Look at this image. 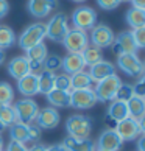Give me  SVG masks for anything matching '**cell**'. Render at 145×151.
Here are the masks:
<instances>
[{"mask_svg":"<svg viewBox=\"0 0 145 151\" xmlns=\"http://www.w3.org/2000/svg\"><path fill=\"white\" fill-rule=\"evenodd\" d=\"M66 131L74 139H89L92 132V119L83 114L70 115L66 122Z\"/></svg>","mask_w":145,"mask_h":151,"instance_id":"cell-1","label":"cell"},{"mask_svg":"<svg viewBox=\"0 0 145 151\" xmlns=\"http://www.w3.org/2000/svg\"><path fill=\"white\" fill-rule=\"evenodd\" d=\"M69 31V24H67V16L63 13L55 14L52 19L45 24V37H48L52 42L63 44L66 35Z\"/></svg>","mask_w":145,"mask_h":151,"instance_id":"cell-2","label":"cell"},{"mask_svg":"<svg viewBox=\"0 0 145 151\" xmlns=\"http://www.w3.org/2000/svg\"><path fill=\"white\" fill-rule=\"evenodd\" d=\"M44 37H45V24L36 22V24L28 25L24 31H22V35L17 39V45L22 50H28L30 47L42 42Z\"/></svg>","mask_w":145,"mask_h":151,"instance_id":"cell-3","label":"cell"},{"mask_svg":"<svg viewBox=\"0 0 145 151\" xmlns=\"http://www.w3.org/2000/svg\"><path fill=\"white\" fill-rule=\"evenodd\" d=\"M16 112V122L30 125L36 120V115L39 112V106L33 98H20L13 106Z\"/></svg>","mask_w":145,"mask_h":151,"instance_id":"cell-4","label":"cell"},{"mask_svg":"<svg viewBox=\"0 0 145 151\" xmlns=\"http://www.w3.org/2000/svg\"><path fill=\"white\" fill-rule=\"evenodd\" d=\"M72 24H74V28L87 31L92 30L94 27L97 25V13L95 9L91 6H78L74 13H72Z\"/></svg>","mask_w":145,"mask_h":151,"instance_id":"cell-5","label":"cell"},{"mask_svg":"<svg viewBox=\"0 0 145 151\" xmlns=\"http://www.w3.org/2000/svg\"><path fill=\"white\" fill-rule=\"evenodd\" d=\"M117 67L131 78H139L144 75V64L136 53L117 55Z\"/></svg>","mask_w":145,"mask_h":151,"instance_id":"cell-6","label":"cell"},{"mask_svg":"<svg viewBox=\"0 0 145 151\" xmlns=\"http://www.w3.org/2000/svg\"><path fill=\"white\" fill-rule=\"evenodd\" d=\"M122 84L120 78L117 75H111L108 78H105V80L98 81L95 89H94V92H95V97H97V101H113L114 97H115V92L119 86Z\"/></svg>","mask_w":145,"mask_h":151,"instance_id":"cell-7","label":"cell"},{"mask_svg":"<svg viewBox=\"0 0 145 151\" xmlns=\"http://www.w3.org/2000/svg\"><path fill=\"white\" fill-rule=\"evenodd\" d=\"M63 45L66 47L69 53H81L84 48L89 47V36L86 31L78 28H69L66 35Z\"/></svg>","mask_w":145,"mask_h":151,"instance_id":"cell-8","label":"cell"},{"mask_svg":"<svg viewBox=\"0 0 145 151\" xmlns=\"http://www.w3.org/2000/svg\"><path fill=\"white\" fill-rule=\"evenodd\" d=\"M114 37H115L114 31L111 30L108 25L98 24L91 30V37H89V41H91L92 47L102 50V48H108V47L113 45Z\"/></svg>","mask_w":145,"mask_h":151,"instance_id":"cell-9","label":"cell"},{"mask_svg":"<svg viewBox=\"0 0 145 151\" xmlns=\"http://www.w3.org/2000/svg\"><path fill=\"white\" fill-rule=\"evenodd\" d=\"M97 104L94 89H75L70 91V106L75 109H91Z\"/></svg>","mask_w":145,"mask_h":151,"instance_id":"cell-10","label":"cell"},{"mask_svg":"<svg viewBox=\"0 0 145 151\" xmlns=\"http://www.w3.org/2000/svg\"><path fill=\"white\" fill-rule=\"evenodd\" d=\"M122 139L115 132V129L108 128L98 136V140L95 143V148L98 151H119L122 148Z\"/></svg>","mask_w":145,"mask_h":151,"instance_id":"cell-11","label":"cell"},{"mask_svg":"<svg viewBox=\"0 0 145 151\" xmlns=\"http://www.w3.org/2000/svg\"><path fill=\"white\" fill-rule=\"evenodd\" d=\"M115 132L120 136L122 142H131L136 140V139L141 136V129H139V123L137 120L131 119V117H126L125 120L119 122L115 125Z\"/></svg>","mask_w":145,"mask_h":151,"instance_id":"cell-12","label":"cell"},{"mask_svg":"<svg viewBox=\"0 0 145 151\" xmlns=\"http://www.w3.org/2000/svg\"><path fill=\"white\" fill-rule=\"evenodd\" d=\"M36 125L41 128V129H55L59 122H61V115L59 112L52 106L44 109H39V112L36 115Z\"/></svg>","mask_w":145,"mask_h":151,"instance_id":"cell-13","label":"cell"},{"mask_svg":"<svg viewBox=\"0 0 145 151\" xmlns=\"http://www.w3.org/2000/svg\"><path fill=\"white\" fill-rule=\"evenodd\" d=\"M113 50L117 55H123V53H137V45L133 39L131 31H122L120 35H117L114 37L113 42Z\"/></svg>","mask_w":145,"mask_h":151,"instance_id":"cell-14","label":"cell"},{"mask_svg":"<svg viewBox=\"0 0 145 151\" xmlns=\"http://www.w3.org/2000/svg\"><path fill=\"white\" fill-rule=\"evenodd\" d=\"M56 6H58L56 0H28V3H27L28 13L38 19L47 17Z\"/></svg>","mask_w":145,"mask_h":151,"instance_id":"cell-15","label":"cell"},{"mask_svg":"<svg viewBox=\"0 0 145 151\" xmlns=\"http://www.w3.org/2000/svg\"><path fill=\"white\" fill-rule=\"evenodd\" d=\"M84 59H83L81 53H67L63 58V67L66 75H75L80 72H84Z\"/></svg>","mask_w":145,"mask_h":151,"instance_id":"cell-16","label":"cell"},{"mask_svg":"<svg viewBox=\"0 0 145 151\" xmlns=\"http://www.w3.org/2000/svg\"><path fill=\"white\" fill-rule=\"evenodd\" d=\"M8 73L14 78V80H20L22 76L30 73V63L27 56H14L6 65Z\"/></svg>","mask_w":145,"mask_h":151,"instance_id":"cell-17","label":"cell"},{"mask_svg":"<svg viewBox=\"0 0 145 151\" xmlns=\"http://www.w3.org/2000/svg\"><path fill=\"white\" fill-rule=\"evenodd\" d=\"M17 91L20 95H24L25 98H31L35 95L39 93L38 89V75L35 73H28L25 76H22L20 80H17Z\"/></svg>","mask_w":145,"mask_h":151,"instance_id":"cell-18","label":"cell"},{"mask_svg":"<svg viewBox=\"0 0 145 151\" xmlns=\"http://www.w3.org/2000/svg\"><path fill=\"white\" fill-rule=\"evenodd\" d=\"M89 75H91L92 81H102L105 78H108L111 75H115V65L113 63H109V61H105L102 59L100 63L94 64L91 67V70H89Z\"/></svg>","mask_w":145,"mask_h":151,"instance_id":"cell-19","label":"cell"},{"mask_svg":"<svg viewBox=\"0 0 145 151\" xmlns=\"http://www.w3.org/2000/svg\"><path fill=\"white\" fill-rule=\"evenodd\" d=\"M126 117H130L128 115V106L125 101H119V100H113L109 104V108H108V115H106V119L108 122H113V123H119L122 120H125Z\"/></svg>","mask_w":145,"mask_h":151,"instance_id":"cell-20","label":"cell"},{"mask_svg":"<svg viewBox=\"0 0 145 151\" xmlns=\"http://www.w3.org/2000/svg\"><path fill=\"white\" fill-rule=\"evenodd\" d=\"M63 143L67 151H97L95 143L91 139H74L69 136Z\"/></svg>","mask_w":145,"mask_h":151,"instance_id":"cell-21","label":"cell"},{"mask_svg":"<svg viewBox=\"0 0 145 151\" xmlns=\"http://www.w3.org/2000/svg\"><path fill=\"white\" fill-rule=\"evenodd\" d=\"M47 101L52 104V108H67L70 106V92L67 91H58L53 89L52 92H48L47 95Z\"/></svg>","mask_w":145,"mask_h":151,"instance_id":"cell-22","label":"cell"},{"mask_svg":"<svg viewBox=\"0 0 145 151\" xmlns=\"http://www.w3.org/2000/svg\"><path fill=\"white\" fill-rule=\"evenodd\" d=\"M126 106H128V115L134 120H139L141 117L145 115V100L134 95L131 97L130 100L126 101Z\"/></svg>","mask_w":145,"mask_h":151,"instance_id":"cell-23","label":"cell"},{"mask_svg":"<svg viewBox=\"0 0 145 151\" xmlns=\"http://www.w3.org/2000/svg\"><path fill=\"white\" fill-rule=\"evenodd\" d=\"M55 76L56 73H52V72L42 70L41 73L38 75V89L39 93L47 95L48 92H52L55 89Z\"/></svg>","mask_w":145,"mask_h":151,"instance_id":"cell-24","label":"cell"},{"mask_svg":"<svg viewBox=\"0 0 145 151\" xmlns=\"http://www.w3.org/2000/svg\"><path fill=\"white\" fill-rule=\"evenodd\" d=\"M28 129H30V125H24V123H19V122L13 123V125L9 126V137H11V140L20 142V143L30 142Z\"/></svg>","mask_w":145,"mask_h":151,"instance_id":"cell-25","label":"cell"},{"mask_svg":"<svg viewBox=\"0 0 145 151\" xmlns=\"http://www.w3.org/2000/svg\"><path fill=\"white\" fill-rule=\"evenodd\" d=\"M125 20H126V24L130 25L133 30L145 27V11L131 6L130 9L126 11V14H125Z\"/></svg>","mask_w":145,"mask_h":151,"instance_id":"cell-26","label":"cell"},{"mask_svg":"<svg viewBox=\"0 0 145 151\" xmlns=\"http://www.w3.org/2000/svg\"><path fill=\"white\" fill-rule=\"evenodd\" d=\"M92 78L86 72H80V73L70 75V91L75 89H92Z\"/></svg>","mask_w":145,"mask_h":151,"instance_id":"cell-27","label":"cell"},{"mask_svg":"<svg viewBox=\"0 0 145 151\" xmlns=\"http://www.w3.org/2000/svg\"><path fill=\"white\" fill-rule=\"evenodd\" d=\"M27 52V59L28 61H36V63H44V59L47 58V45L44 42H39L36 45L30 47L28 50H25Z\"/></svg>","mask_w":145,"mask_h":151,"instance_id":"cell-28","label":"cell"},{"mask_svg":"<svg viewBox=\"0 0 145 151\" xmlns=\"http://www.w3.org/2000/svg\"><path fill=\"white\" fill-rule=\"evenodd\" d=\"M16 33L13 31V28L3 25L0 27V50H6V48H11L16 44Z\"/></svg>","mask_w":145,"mask_h":151,"instance_id":"cell-29","label":"cell"},{"mask_svg":"<svg viewBox=\"0 0 145 151\" xmlns=\"http://www.w3.org/2000/svg\"><path fill=\"white\" fill-rule=\"evenodd\" d=\"M81 56L84 59V64L92 67L94 64L100 63V61L103 59V55H102V50H98L95 47H87L81 52Z\"/></svg>","mask_w":145,"mask_h":151,"instance_id":"cell-30","label":"cell"},{"mask_svg":"<svg viewBox=\"0 0 145 151\" xmlns=\"http://www.w3.org/2000/svg\"><path fill=\"white\" fill-rule=\"evenodd\" d=\"M14 100V89L6 81H0V106L11 104Z\"/></svg>","mask_w":145,"mask_h":151,"instance_id":"cell-31","label":"cell"},{"mask_svg":"<svg viewBox=\"0 0 145 151\" xmlns=\"http://www.w3.org/2000/svg\"><path fill=\"white\" fill-rule=\"evenodd\" d=\"M42 67H44V70L56 73L58 70H61V67H63V58L59 55H47V58L44 59Z\"/></svg>","mask_w":145,"mask_h":151,"instance_id":"cell-32","label":"cell"},{"mask_svg":"<svg viewBox=\"0 0 145 151\" xmlns=\"http://www.w3.org/2000/svg\"><path fill=\"white\" fill-rule=\"evenodd\" d=\"M0 122L5 126H11L13 123H16V112H14V108L11 104L0 106Z\"/></svg>","mask_w":145,"mask_h":151,"instance_id":"cell-33","label":"cell"},{"mask_svg":"<svg viewBox=\"0 0 145 151\" xmlns=\"http://www.w3.org/2000/svg\"><path fill=\"white\" fill-rule=\"evenodd\" d=\"M131 97H134V89H133V84H126V83H122L115 92L114 100H119V101H128Z\"/></svg>","mask_w":145,"mask_h":151,"instance_id":"cell-34","label":"cell"},{"mask_svg":"<svg viewBox=\"0 0 145 151\" xmlns=\"http://www.w3.org/2000/svg\"><path fill=\"white\" fill-rule=\"evenodd\" d=\"M55 89L70 92V75L63 73V75H56V76H55Z\"/></svg>","mask_w":145,"mask_h":151,"instance_id":"cell-35","label":"cell"},{"mask_svg":"<svg viewBox=\"0 0 145 151\" xmlns=\"http://www.w3.org/2000/svg\"><path fill=\"white\" fill-rule=\"evenodd\" d=\"M133 39H134L137 48H145V27H141V28H134L131 31Z\"/></svg>","mask_w":145,"mask_h":151,"instance_id":"cell-36","label":"cell"},{"mask_svg":"<svg viewBox=\"0 0 145 151\" xmlns=\"http://www.w3.org/2000/svg\"><path fill=\"white\" fill-rule=\"evenodd\" d=\"M133 89H134V95H137L141 98H145V73L142 76H139V80L133 86Z\"/></svg>","mask_w":145,"mask_h":151,"instance_id":"cell-37","label":"cell"},{"mask_svg":"<svg viewBox=\"0 0 145 151\" xmlns=\"http://www.w3.org/2000/svg\"><path fill=\"white\" fill-rule=\"evenodd\" d=\"M97 3L105 11H113L120 5V0H97Z\"/></svg>","mask_w":145,"mask_h":151,"instance_id":"cell-38","label":"cell"},{"mask_svg":"<svg viewBox=\"0 0 145 151\" xmlns=\"http://www.w3.org/2000/svg\"><path fill=\"white\" fill-rule=\"evenodd\" d=\"M41 136H42V129H41V128H39L38 125H30V129H28L30 142H36Z\"/></svg>","mask_w":145,"mask_h":151,"instance_id":"cell-39","label":"cell"},{"mask_svg":"<svg viewBox=\"0 0 145 151\" xmlns=\"http://www.w3.org/2000/svg\"><path fill=\"white\" fill-rule=\"evenodd\" d=\"M5 151H28V147H27L25 143L11 140V142L6 145V150H5Z\"/></svg>","mask_w":145,"mask_h":151,"instance_id":"cell-40","label":"cell"},{"mask_svg":"<svg viewBox=\"0 0 145 151\" xmlns=\"http://www.w3.org/2000/svg\"><path fill=\"white\" fill-rule=\"evenodd\" d=\"M9 13V3L8 0H0V19L6 17Z\"/></svg>","mask_w":145,"mask_h":151,"instance_id":"cell-41","label":"cell"},{"mask_svg":"<svg viewBox=\"0 0 145 151\" xmlns=\"http://www.w3.org/2000/svg\"><path fill=\"white\" fill-rule=\"evenodd\" d=\"M47 151H67V150H66L64 143H55V145L47 147Z\"/></svg>","mask_w":145,"mask_h":151,"instance_id":"cell-42","label":"cell"},{"mask_svg":"<svg viewBox=\"0 0 145 151\" xmlns=\"http://www.w3.org/2000/svg\"><path fill=\"white\" fill-rule=\"evenodd\" d=\"M133 3V6L134 8H139V9H144L145 11V0H130Z\"/></svg>","mask_w":145,"mask_h":151,"instance_id":"cell-43","label":"cell"},{"mask_svg":"<svg viewBox=\"0 0 145 151\" xmlns=\"http://www.w3.org/2000/svg\"><path fill=\"white\" fill-rule=\"evenodd\" d=\"M28 151H47V147L42 143H35L31 148H28Z\"/></svg>","mask_w":145,"mask_h":151,"instance_id":"cell-44","label":"cell"},{"mask_svg":"<svg viewBox=\"0 0 145 151\" xmlns=\"http://www.w3.org/2000/svg\"><path fill=\"white\" fill-rule=\"evenodd\" d=\"M137 123H139V129H141V136H145V115L141 117Z\"/></svg>","mask_w":145,"mask_h":151,"instance_id":"cell-45","label":"cell"},{"mask_svg":"<svg viewBox=\"0 0 145 151\" xmlns=\"http://www.w3.org/2000/svg\"><path fill=\"white\" fill-rule=\"evenodd\" d=\"M137 151H145V136H141L137 140Z\"/></svg>","mask_w":145,"mask_h":151,"instance_id":"cell-46","label":"cell"},{"mask_svg":"<svg viewBox=\"0 0 145 151\" xmlns=\"http://www.w3.org/2000/svg\"><path fill=\"white\" fill-rule=\"evenodd\" d=\"M3 61H5V53L2 52V50H0V65L3 64Z\"/></svg>","mask_w":145,"mask_h":151,"instance_id":"cell-47","label":"cell"},{"mask_svg":"<svg viewBox=\"0 0 145 151\" xmlns=\"http://www.w3.org/2000/svg\"><path fill=\"white\" fill-rule=\"evenodd\" d=\"M5 128H6V126H5V125H3V123H2V122H0V134H2V132H3V129H5Z\"/></svg>","mask_w":145,"mask_h":151,"instance_id":"cell-48","label":"cell"},{"mask_svg":"<svg viewBox=\"0 0 145 151\" xmlns=\"http://www.w3.org/2000/svg\"><path fill=\"white\" fill-rule=\"evenodd\" d=\"M0 151H3V139L0 137Z\"/></svg>","mask_w":145,"mask_h":151,"instance_id":"cell-49","label":"cell"},{"mask_svg":"<svg viewBox=\"0 0 145 151\" xmlns=\"http://www.w3.org/2000/svg\"><path fill=\"white\" fill-rule=\"evenodd\" d=\"M72 2H75V3H84L86 0H72Z\"/></svg>","mask_w":145,"mask_h":151,"instance_id":"cell-50","label":"cell"},{"mask_svg":"<svg viewBox=\"0 0 145 151\" xmlns=\"http://www.w3.org/2000/svg\"><path fill=\"white\" fill-rule=\"evenodd\" d=\"M142 64H144V73H145V61H144V63H142Z\"/></svg>","mask_w":145,"mask_h":151,"instance_id":"cell-51","label":"cell"},{"mask_svg":"<svg viewBox=\"0 0 145 151\" xmlns=\"http://www.w3.org/2000/svg\"><path fill=\"white\" fill-rule=\"evenodd\" d=\"M122 2H130V0H120V3H122Z\"/></svg>","mask_w":145,"mask_h":151,"instance_id":"cell-52","label":"cell"},{"mask_svg":"<svg viewBox=\"0 0 145 151\" xmlns=\"http://www.w3.org/2000/svg\"><path fill=\"white\" fill-rule=\"evenodd\" d=\"M97 151H98V150H97Z\"/></svg>","mask_w":145,"mask_h":151,"instance_id":"cell-53","label":"cell"},{"mask_svg":"<svg viewBox=\"0 0 145 151\" xmlns=\"http://www.w3.org/2000/svg\"><path fill=\"white\" fill-rule=\"evenodd\" d=\"M144 100H145V98H144Z\"/></svg>","mask_w":145,"mask_h":151,"instance_id":"cell-54","label":"cell"}]
</instances>
